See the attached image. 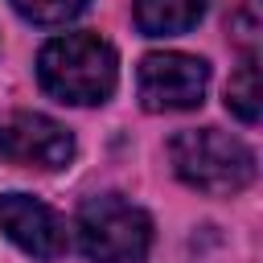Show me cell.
Here are the masks:
<instances>
[{
    "instance_id": "6da1fadb",
    "label": "cell",
    "mask_w": 263,
    "mask_h": 263,
    "mask_svg": "<svg viewBox=\"0 0 263 263\" xmlns=\"http://www.w3.org/2000/svg\"><path fill=\"white\" fill-rule=\"evenodd\" d=\"M37 78L58 103L90 107L115 90V49L95 33H66L53 37L37 58Z\"/></svg>"
},
{
    "instance_id": "7a4b0ae2",
    "label": "cell",
    "mask_w": 263,
    "mask_h": 263,
    "mask_svg": "<svg viewBox=\"0 0 263 263\" xmlns=\"http://www.w3.org/2000/svg\"><path fill=\"white\" fill-rule=\"evenodd\" d=\"M168 156H173L177 177L201 193H238L255 177L251 148L218 127H189L173 136Z\"/></svg>"
},
{
    "instance_id": "3957f363",
    "label": "cell",
    "mask_w": 263,
    "mask_h": 263,
    "mask_svg": "<svg viewBox=\"0 0 263 263\" xmlns=\"http://www.w3.org/2000/svg\"><path fill=\"white\" fill-rule=\"evenodd\" d=\"M78 247L95 263H140L152 247V218L115 193L90 197L78 210Z\"/></svg>"
},
{
    "instance_id": "277c9868",
    "label": "cell",
    "mask_w": 263,
    "mask_h": 263,
    "mask_svg": "<svg viewBox=\"0 0 263 263\" xmlns=\"http://www.w3.org/2000/svg\"><path fill=\"white\" fill-rule=\"evenodd\" d=\"M74 156V140L62 123L37 111H12L0 119V160L21 168H62Z\"/></svg>"
},
{
    "instance_id": "5b68a950",
    "label": "cell",
    "mask_w": 263,
    "mask_h": 263,
    "mask_svg": "<svg viewBox=\"0 0 263 263\" xmlns=\"http://www.w3.org/2000/svg\"><path fill=\"white\" fill-rule=\"evenodd\" d=\"M210 66L189 53H148L140 62V99L148 111H189L201 103Z\"/></svg>"
},
{
    "instance_id": "8992f818",
    "label": "cell",
    "mask_w": 263,
    "mask_h": 263,
    "mask_svg": "<svg viewBox=\"0 0 263 263\" xmlns=\"http://www.w3.org/2000/svg\"><path fill=\"white\" fill-rule=\"evenodd\" d=\"M0 230L33 259H58L66 251V222L29 193H4L0 197Z\"/></svg>"
},
{
    "instance_id": "52a82bcc",
    "label": "cell",
    "mask_w": 263,
    "mask_h": 263,
    "mask_svg": "<svg viewBox=\"0 0 263 263\" xmlns=\"http://www.w3.org/2000/svg\"><path fill=\"white\" fill-rule=\"evenodd\" d=\"M205 4L210 0H136V25L148 37H177L205 16Z\"/></svg>"
},
{
    "instance_id": "ba28073f",
    "label": "cell",
    "mask_w": 263,
    "mask_h": 263,
    "mask_svg": "<svg viewBox=\"0 0 263 263\" xmlns=\"http://www.w3.org/2000/svg\"><path fill=\"white\" fill-rule=\"evenodd\" d=\"M226 107L242 123H255L259 119V66H255V58H247L230 74V82H226Z\"/></svg>"
},
{
    "instance_id": "9c48e42d",
    "label": "cell",
    "mask_w": 263,
    "mask_h": 263,
    "mask_svg": "<svg viewBox=\"0 0 263 263\" xmlns=\"http://www.w3.org/2000/svg\"><path fill=\"white\" fill-rule=\"evenodd\" d=\"M12 8L33 25H66L86 8V0H12Z\"/></svg>"
}]
</instances>
